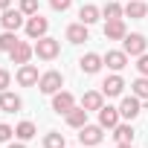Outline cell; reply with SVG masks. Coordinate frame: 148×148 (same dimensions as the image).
Segmentation results:
<instances>
[{"label": "cell", "mask_w": 148, "mask_h": 148, "mask_svg": "<svg viewBox=\"0 0 148 148\" xmlns=\"http://www.w3.org/2000/svg\"><path fill=\"white\" fill-rule=\"evenodd\" d=\"M6 148H26L23 142H12V145H6Z\"/></svg>", "instance_id": "d6a6232c"}, {"label": "cell", "mask_w": 148, "mask_h": 148, "mask_svg": "<svg viewBox=\"0 0 148 148\" xmlns=\"http://www.w3.org/2000/svg\"><path fill=\"white\" fill-rule=\"evenodd\" d=\"M67 41H70V44H84V41H90L87 26H84V23H70V26H67Z\"/></svg>", "instance_id": "ac0fdd59"}, {"label": "cell", "mask_w": 148, "mask_h": 148, "mask_svg": "<svg viewBox=\"0 0 148 148\" xmlns=\"http://www.w3.org/2000/svg\"><path fill=\"white\" fill-rule=\"evenodd\" d=\"M131 93L139 96V99H148V76H139V79L131 84Z\"/></svg>", "instance_id": "4316f807"}, {"label": "cell", "mask_w": 148, "mask_h": 148, "mask_svg": "<svg viewBox=\"0 0 148 148\" xmlns=\"http://www.w3.org/2000/svg\"><path fill=\"white\" fill-rule=\"evenodd\" d=\"M18 44H21V41H18V35H15V32H9V29H3V35H0V49H3V52H12Z\"/></svg>", "instance_id": "484cf974"}, {"label": "cell", "mask_w": 148, "mask_h": 148, "mask_svg": "<svg viewBox=\"0 0 148 148\" xmlns=\"http://www.w3.org/2000/svg\"><path fill=\"white\" fill-rule=\"evenodd\" d=\"M58 52H61V41H55L49 35H44V38L35 41V55L41 61H52V58H58Z\"/></svg>", "instance_id": "7a4b0ae2"}, {"label": "cell", "mask_w": 148, "mask_h": 148, "mask_svg": "<svg viewBox=\"0 0 148 148\" xmlns=\"http://www.w3.org/2000/svg\"><path fill=\"white\" fill-rule=\"evenodd\" d=\"M102 136H105V128L102 125H84V128H79V142L87 145V148L102 145Z\"/></svg>", "instance_id": "277c9868"}, {"label": "cell", "mask_w": 148, "mask_h": 148, "mask_svg": "<svg viewBox=\"0 0 148 148\" xmlns=\"http://www.w3.org/2000/svg\"><path fill=\"white\" fill-rule=\"evenodd\" d=\"M23 29H26V35H29V38H35V41H38V38H44V35H47V29H49V21H47V18L38 12V15L26 18Z\"/></svg>", "instance_id": "5b68a950"}, {"label": "cell", "mask_w": 148, "mask_h": 148, "mask_svg": "<svg viewBox=\"0 0 148 148\" xmlns=\"http://www.w3.org/2000/svg\"><path fill=\"white\" fill-rule=\"evenodd\" d=\"M44 148H67V139H64V134H58V131H49V134L44 136Z\"/></svg>", "instance_id": "d4e9b609"}, {"label": "cell", "mask_w": 148, "mask_h": 148, "mask_svg": "<svg viewBox=\"0 0 148 148\" xmlns=\"http://www.w3.org/2000/svg\"><path fill=\"white\" fill-rule=\"evenodd\" d=\"M99 18H102V9H99V6H93V3H87V6H82V9H79V23H84V26L96 23Z\"/></svg>", "instance_id": "d6986e66"}, {"label": "cell", "mask_w": 148, "mask_h": 148, "mask_svg": "<svg viewBox=\"0 0 148 148\" xmlns=\"http://www.w3.org/2000/svg\"><path fill=\"white\" fill-rule=\"evenodd\" d=\"M122 15H125V6L113 3V0H110V3L102 9V18H105V21H122Z\"/></svg>", "instance_id": "7402d4cb"}, {"label": "cell", "mask_w": 148, "mask_h": 148, "mask_svg": "<svg viewBox=\"0 0 148 148\" xmlns=\"http://www.w3.org/2000/svg\"><path fill=\"white\" fill-rule=\"evenodd\" d=\"M145 15H148V3H145V0H128V3H125V18L142 21Z\"/></svg>", "instance_id": "9a60e30c"}, {"label": "cell", "mask_w": 148, "mask_h": 148, "mask_svg": "<svg viewBox=\"0 0 148 148\" xmlns=\"http://www.w3.org/2000/svg\"><path fill=\"white\" fill-rule=\"evenodd\" d=\"M87 113H90V110H84V108H73V110L67 113V125H70V128H84V125H87Z\"/></svg>", "instance_id": "44dd1931"}, {"label": "cell", "mask_w": 148, "mask_h": 148, "mask_svg": "<svg viewBox=\"0 0 148 148\" xmlns=\"http://www.w3.org/2000/svg\"><path fill=\"white\" fill-rule=\"evenodd\" d=\"M125 35H128V29H125L122 21H108V23H105V38H108V41H122Z\"/></svg>", "instance_id": "ffe728a7"}, {"label": "cell", "mask_w": 148, "mask_h": 148, "mask_svg": "<svg viewBox=\"0 0 148 148\" xmlns=\"http://www.w3.org/2000/svg\"><path fill=\"white\" fill-rule=\"evenodd\" d=\"M23 23L26 21H23V12L21 9H3V15H0V26L9 29V32H18Z\"/></svg>", "instance_id": "52a82bcc"}, {"label": "cell", "mask_w": 148, "mask_h": 148, "mask_svg": "<svg viewBox=\"0 0 148 148\" xmlns=\"http://www.w3.org/2000/svg\"><path fill=\"white\" fill-rule=\"evenodd\" d=\"M38 79H41V73H38L35 64H21L18 67V84L21 87H35Z\"/></svg>", "instance_id": "9c48e42d"}, {"label": "cell", "mask_w": 148, "mask_h": 148, "mask_svg": "<svg viewBox=\"0 0 148 148\" xmlns=\"http://www.w3.org/2000/svg\"><path fill=\"white\" fill-rule=\"evenodd\" d=\"M122 49L128 52V55H142L145 49H148V41H145V35L142 32H128L125 38H122Z\"/></svg>", "instance_id": "3957f363"}, {"label": "cell", "mask_w": 148, "mask_h": 148, "mask_svg": "<svg viewBox=\"0 0 148 148\" xmlns=\"http://www.w3.org/2000/svg\"><path fill=\"white\" fill-rule=\"evenodd\" d=\"M73 108H76V96H73V93H67V90H58V93L52 96V110H55L58 116H67Z\"/></svg>", "instance_id": "8992f818"}, {"label": "cell", "mask_w": 148, "mask_h": 148, "mask_svg": "<svg viewBox=\"0 0 148 148\" xmlns=\"http://www.w3.org/2000/svg\"><path fill=\"white\" fill-rule=\"evenodd\" d=\"M122 90H125V79L119 76V73H113V76H108V79L102 82V93H105L108 99H113V96H122Z\"/></svg>", "instance_id": "30bf717a"}, {"label": "cell", "mask_w": 148, "mask_h": 148, "mask_svg": "<svg viewBox=\"0 0 148 148\" xmlns=\"http://www.w3.org/2000/svg\"><path fill=\"white\" fill-rule=\"evenodd\" d=\"M26 18H32V15H38V0H21V6H18Z\"/></svg>", "instance_id": "83f0119b"}, {"label": "cell", "mask_w": 148, "mask_h": 148, "mask_svg": "<svg viewBox=\"0 0 148 148\" xmlns=\"http://www.w3.org/2000/svg\"><path fill=\"white\" fill-rule=\"evenodd\" d=\"M119 113H122V119H136L139 113H142V99L139 96H125L122 99V105H119Z\"/></svg>", "instance_id": "ba28073f"}, {"label": "cell", "mask_w": 148, "mask_h": 148, "mask_svg": "<svg viewBox=\"0 0 148 148\" xmlns=\"http://www.w3.org/2000/svg\"><path fill=\"white\" fill-rule=\"evenodd\" d=\"M9 3H12V0H0V9H9Z\"/></svg>", "instance_id": "836d02e7"}, {"label": "cell", "mask_w": 148, "mask_h": 148, "mask_svg": "<svg viewBox=\"0 0 148 148\" xmlns=\"http://www.w3.org/2000/svg\"><path fill=\"white\" fill-rule=\"evenodd\" d=\"M9 82H12V76H9V70H0V93H3V90L9 87Z\"/></svg>", "instance_id": "1f68e13d"}, {"label": "cell", "mask_w": 148, "mask_h": 148, "mask_svg": "<svg viewBox=\"0 0 148 148\" xmlns=\"http://www.w3.org/2000/svg\"><path fill=\"white\" fill-rule=\"evenodd\" d=\"M102 105H105V93H99V90H87L84 96H82V108L84 110H102Z\"/></svg>", "instance_id": "e0dca14e"}, {"label": "cell", "mask_w": 148, "mask_h": 148, "mask_svg": "<svg viewBox=\"0 0 148 148\" xmlns=\"http://www.w3.org/2000/svg\"><path fill=\"white\" fill-rule=\"evenodd\" d=\"M61 87H64V76H61L58 70H47V73H41V79H38V90H41V93L55 96Z\"/></svg>", "instance_id": "6da1fadb"}, {"label": "cell", "mask_w": 148, "mask_h": 148, "mask_svg": "<svg viewBox=\"0 0 148 148\" xmlns=\"http://www.w3.org/2000/svg\"><path fill=\"white\" fill-rule=\"evenodd\" d=\"M49 6H52L55 12H67V9L73 6V0H49Z\"/></svg>", "instance_id": "4dcf8cb0"}, {"label": "cell", "mask_w": 148, "mask_h": 148, "mask_svg": "<svg viewBox=\"0 0 148 148\" xmlns=\"http://www.w3.org/2000/svg\"><path fill=\"white\" fill-rule=\"evenodd\" d=\"M116 148H134V145H131V142H119Z\"/></svg>", "instance_id": "e575fe53"}, {"label": "cell", "mask_w": 148, "mask_h": 148, "mask_svg": "<svg viewBox=\"0 0 148 148\" xmlns=\"http://www.w3.org/2000/svg\"><path fill=\"white\" fill-rule=\"evenodd\" d=\"M35 134H38V128H35L32 122H21V125L15 128V136H18L21 142H26V139H32Z\"/></svg>", "instance_id": "cb8c5ba5"}, {"label": "cell", "mask_w": 148, "mask_h": 148, "mask_svg": "<svg viewBox=\"0 0 148 148\" xmlns=\"http://www.w3.org/2000/svg\"><path fill=\"white\" fill-rule=\"evenodd\" d=\"M35 55V47L32 44H26V41H21L12 52H9V58H12V64H29V58Z\"/></svg>", "instance_id": "5bb4252c"}, {"label": "cell", "mask_w": 148, "mask_h": 148, "mask_svg": "<svg viewBox=\"0 0 148 148\" xmlns=\"http://www.w3.org/2000/svg\"><path fill=\"white\" fill-rule=\"evenodd\" d=\"M96 148H99V145H96Z\"/></svg>", "instance_id": "d590c367"}, {"label": "cell", "mask_w": 148, "mask_h": 148, "mask_svg": "<svg viewBox=\"0 0 148 148\" xmlns=\"http://www.w3.org/2000/svg\"><path fill=\"white\" fill-rule=\"evenodd\" d=\"M102 58H105V64H108L113 73H119V70L128 67V52H125V49H108V55H102Z\"/></svg>", "instance_id": "4fadbf2b"}, {"label": "cell", "mask_w": 148, "mask_h": 148, "mask_svg": "<svg viewBox=\"0 0 148 148\" xmlns=\"http://www.w3.org/2000/svg\"><path fill=\"white\" fill-rule=\"evenodd\" d=\"M119 119H122L119 108H110V105H102V110H99V125H102V128L113 131V128L119 125Z\"/></svg>", "instance_id": "8fae6325"}, {"label": "cell", "mask_w": 148, "mask_h": 148, "mask_svg": "<svg viewBox=\"0 0 148 148\" xmlns=\"http://www.w3.org/2000/svg\"><path fill=\"white\" fill-rule=\"evenodd\" d=\"M113 136H116V142H134V128L128 122H119L113 128Z\"/></svg>", "instance_id": "603a6c76"}, {"label": "cell", "mask_w": 148, "mask_h": 148, "mask_svg": "<svg viewBox=\"0 0 148 148\" xmlns=\"http://www.w3.org/2000/svg\"><path fill=\"white\" fill-rule=\"evenodd\" d=\"M102 64H105V58H102L99 52H87V55H82V61H79L82 73H87V76H96V73L102 70Z\"/></svg>", "instance_id": "7c38bea8"}, {"label": "cell", "mask_w": 148, "mask_h": 148, "mask_svg": "<svg viewBox=\"0 0 148 148\" xmlns=\"http://www.w3.org/2000/svg\"><path fill=\"white\" fill-rule=\"evenodd\" d=\"M136 70H139V76H148V52H142L136 58Z\"/></svg>", "instance_id": "f546056e"}, {"label": "cell", "mask_w": 148, "mask_h": 148, "mask_svg": "<svg viewBox=\"0 0 148 148\" xmlns=\"http://www.w3.org/2000/svg\"><path fill=\"white\" fill-rule=\"evenodd\" d=\"M21 108H23L21 96H15V93H9V90L0 93V110H3V113H18Z\"/></svg>", "instance_id": "2e32d148"}, {"label": "cell", "mask_w": 148, "mask_h": 148, "mask_svg": "<svg viewBox=\"0 0 148 148\" xmlns=\"http://www.w3.org/2000/svg\"><path fill=\"white\" fill-rule=\"evenodd\" d=\"M15 136V128L12 125H3V122H0V142H9Z\"/></svg>", "instance_id": "f1b7e54d"}]
</instances>
